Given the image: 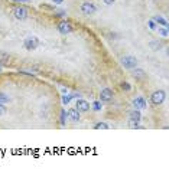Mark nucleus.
I'll use <instances>...</instances> for the list:
<instances>
[{
  "label": "nucleus",
  "instance_id": "2eb2a0df",
  "mask_svg": "<svg viewBox=\"0 0 169 187\" xmlns=\"http://www.w3.org/2000/svg\"><path fill=\"white\" fill-rule=\"evenodd\" d=\"M9 101H10V98L7 97L5 92H2V91H0V104H3V105H5V104H7Z\"/></svg>",
  "mask_w": 169,
  "mask_h": 187
},
{
  "label": "nucleus",
  "instance_id": "f03ea898",
  "mask_svg": "<svg viewBox=\"0 0 169 187\" xmlns=\"http://www.w3.org/2000/svg\"><path fill=\"white\" fill-rule=\"evenodd\" d=\"M57 30H58L61 35H68V33H72L74 32V27L70 22L67 20H59L58 25H57Z\"/></svg>",
  "mask_w": 169,
  "mask_h": 187
},
{
  "label": "nucleus",
  "instance_id": "f257e3e1",
  "mask_svg": "<svg viewBox=\"0 0 169 187\" xmlns=\"http://www.w3.org/2000/svg\"><path fill=\"white\" fill-rule=\"evenodd\" d=\"M165 98H166V92L162 89L153 91V94L150 95V102L153 105H161V104L165 102Z\"/></svg>",
  "mask_w": 169,
  "mask_h": 187
},
{
  "label": "nucleus",
  "instance_id": "39448f33",
  "mask_svg": "<svg viewBox=\"0 0 169 187\" xmlns=\"http://www.w3.org/2000/svg\"><path fill=\"white\" fill-rule=\"evenodd\" d=\"M122 64H123V66L126 69H135V68H137V59L135 56L127 55V56H124L122 59Z\"/></svg>",
  "mask_w": 169,
  "mask_h": 187
},
{
  "label": "nucleus",
  "instance_id": "bb28decb",
  "mask_svg": "<svg viewBox=\"0 0 169 187\" xmlns=\"http://www.w3.org/2000/svg\"><path fill=\"white\" fill-rule=\"evenodd\" d=\"M55 13H57V16H64V14H65V10H62V9H59L58 12H55Z\"/></svg>",
  "mask_w": 169,
  "mask_h": 187
},
{
  "label": "nucleus",
  "instance_id": "412c9836",
  "mask_svg": "<svg viewBox=\"0 0 169 187\" xmlns=\"http://www.w3.org/2000/svg\"><path fill=\"white\" fill-rule=\"evenodd\" d=\"M72 98H74V97H72V94H71V95H68V97H64V98H62V102H64L65 105H68V104L71 102Z\"/></svg>",
  "mask_w": 169,
  "mask_h": 187
},
{
  "label": "nucleus",
  "instance_id": "9b49d317",
  "mask_svg": "<svg viewBox=\"0 0 169 187\" xmlns=\"http://www.w3.org/2000/svg\"><path fill=\"white\" fill-rule=\"evenodd\" d=\"M133 75H135V78H136V79H139V81H143V79H146V72L143 71V69H140V68H135V71H133Z\"/></svg>",
  "mask_w": 169,
  "mask_h": 187
},
{
  "label": "nucleus",
  "instance_id": "cd10ccee",
  "mask_svg": "<svg viewBox=\"0 0 169 187\" xmlns=\"http://www.w3.org/2000/svg\"><path fill=\"white\" fill-rule=\"evenodd\" d=\"M103 2L106 3V5H109V6H110V5H113V3H114L116 0H103Z\"/></svg>",
  "mask_w": 169,
  "mask_h": 187
},
{
  "label": "nucleus",
  "instance_id": "aec40b11",
  "mask_svg": "<svg viewBox=\"0 0 169 187\" xmlns=\"http://www.w3.org/2000/svg\"><path fill=\"white\" fill-rule=\"evenodd\" d=\"M93 108H94V111H100V110H101V101H96V102L93 104Z\"/></svg>",
  "mask_w": 169,
  "mask_h": 187
},
{
  "label": "nucleus",
  "instance_id": "c85d7f7f",
  "mask_svg": "<svg viewBox=\"0 0 169 187\" xmlns=\"http://www.w3.org/2000/svg\"><path fill=\"white\" fill-rule=\"evenodd\" d=\"M51 2L54 3V5H61V3H62L64 0H51Z\"/></svg>",
  "mask_w": 169,
  "mask_h": 187
},
{
  "label": "nucleus",
  "instance_id": "20e7f679",
  "mask_svg": "<svg viewBox=\"0 0 169 187\" xmlns=\"http://www.w3.org/2000/svg\"><path fill=\"white\" fill-rule=\"evenodd\" d=\"M13 16L18 20H26L28 19V9L23 6H16L13 9Z\"/></svg>",
  "mask_w": 169,
  "mask_h": 187
},
{
  "label": "nucleus",
  "instance_id": "423d86ee",
  "mask_svg": "<svg viewBox=\"0 0 169 187\" xmlns=\"http://www.w3.org/2000/svg\"><path fill=\"white\" fill-rule=\"evenodd\" d=\"M80 9H81L83 14H85V16H91V14H94V13L97 12V7L94 6L93 3H90V2H84Z\"/></svg>",
  "mask_w": 169,
  "mask_h": 187
},
{
  "label": "nucleus",
  "instance_id": "f8f14e48",
  "mask_svg": "<svg viewBox=\"0 0 169 187\" xmlns=\"http://www.w3.org/2000/svg\"><path fill=\"white\" fill-rule=\"evenodd\" d=\"M153 20L156 22V25H161V26H163V27H168V20L165 19V17H162V16H155Z\"/></svg>",
  "mask_w": 169,
  "mask_h": 187
},
{
  "label": "nucleus",
  "instance_id": "4be33fe9",
  "mask_svg": "<svg viewBox=\"0 0 169 187\" xmlns=\"http://www.w3.org/2000/svg\"><path fill=\"white\" fill-rule=\"evenodd\" d=\"M122 88H123L124 91H130V89H132L130 84H129V82H126V81H124V82H122Z\"/></svg>",
  "mask_w": 169,
  "mask_h": 187
},
{
  "label": "nucleus",
  "instance_id": "7ed1b4c3",
  "mask_svg": "<svg viewBox=\"0 0 169 187\" xmlns=\"http://www.w3.org/2000/svg\"><path fill=\"white\" fill-rule=\"evenodd\" d=\"M41 43L39 42V39L36 36H29V38L25 39V42H23V48H25L26 51H33V49H36L38 45Z\"/></svg>",
  "mask_w": 169,
  "mask_h": 187
},
{
  "label": "nucleus",
  "instance_id": "a211bd4d",
  "mask_svg": "<svg viewBox=\"0 0 169 187\" xmlns=\"http://www.w3.org/2000/svg\"><path fill=\"white\" fill-rule=\"evenodd\" d=\"M94 128H96V129H100V128H103V129H109L110 127H109V125H107L106 123H98L97 125L94 127Z\"/></svg>",
  "mask_w": 169,
  "mask_h": 187
},
{
  "label": "nucleus",
  "instance_id": "dca6fc26",
  "mask_svg": "<svg viewBox=\"0 0 169 187\" xmlns=\"http://www.w3.org/2000/svg\"><path fill=\"white\" fill-rule=\"evenodd\" d=\"M129 127L130 128H139V121H136V120H133V118H130L129 120Z\"/></svg>",
  "mask_w": 169,
  "mask_h": 187
},
{
  "label": "nucleus",
  "instance_id": "9d476101",
  "mask_svg": "<svg viewBox=\"0 0 169 187\" xmlns=\"http://www.w3.org/2000/svg\"><path fill=\"white\" fill-rule=\"evenodd\" d=\"M67 117H68L71 121H74V123H78V121H80V112H78L75 108H70V110L67 111Z\"/></svg>",
  "mask_w": 169,
  "mask_h": 187
},
{
  "label": "nucleus",
  "instance_id": "1a4fd4ad",
  "mask_svg": "<svg viewBox=\"0 0 169 187\" xmlns=\"http://www.w3.org/2000/svg\"><path fill=\"white\" fill-rule=\"evenodd\" d=\"M133 107L136 108V110H145L146 107H148V104H146V99L143 97H136L133 99Z\"/></svg>",
  "mask_w": 169,
  "mask_h": 187
},
{
  "label": "nucleus",
  "instance_id": "f3484780",
  "mask_svg": "<svg viewBox=\"0 0 169 187\" xmlns=\"http://www.w3.org/2000/svg\"><path fill=\"white\" fill-rule=\"evenodd\" d=\"M148 26H149V29H150V30H156V27H158V25H156V22H155V20H153V19L148 22Z\"/></svg>",
  "mask_w": 169,
  "mask_h": 187
},
{
  "label": "nucleus",
  "instance_id": "6e6552de",
  "mask_svg": "<svg viewBox=\"0 0 169 187\" xmlns=\"http://www.w3.org/2000/svg\"><path fill=\"white\" fill-rule=\"evenodd\" d=\"M111 99H113V91L109 89V88H104L100 92V101L101 102H110Z\"/></svg>",
  "mask_w": 169,
  "mask_h": 187
},
{
  "label": "nucleus",
  "instance_id": "4468645a",
  "mask_svg": "<svg viewBox=\"0 0 169 187\" xmlns=\"http://www.w3.org/2000/svg\"><path fill=\"white\" fill-rule=\"evenodd\" d=\"M130 118H133V120H136V121H140V118H142V114H140V110H135L130 112Z\"/></svg>",
  "mask_w": 169,
  "mask_h": 187
},
{
  "label": "nucleus",
  "instance_id": "a878e982",
  "mask_svg": "<svg viewBox=\"0 0 169 187\" xmlns=\"http://www.w3.org/2000/svg\"><path fill=\"white\" fill-rule=\"evenodd\" d=\"M15 3H31V0H12Z\"/></svg>",
  "mask_w": 169,
  "mask_h": 187
},
{
  "label": "nucleus",
  "instance_id": "5701e85b",
  "mask_svg": "<svg viewBox=\"0 0 169 187\" xmlns=\"http://www.w3.org/2000/svg\"><path fill=\"white\" fill-rule=\"evenodd\" d=\"M6 112H7V108L3 105V104H0V117H3Z\"/></svg>",
  "mask_w": 169,
  "mask_h": 187
},
{
  "label": "nucleus",
  "instance_id": "0eeeda50",
  "mask_svg": "<svg viewBox=\"0 0 169 187\" xmlns=\"http://www.w3.org/2000/svg\"><path fill=\"white\" fill-rule=\"evenodd\" d=\"M75 110H77L80 114L87 112V111H90V102H87L84 99H77V101H75Z\"/></svg>",
  "mask_w": 169,
  "mask_h": 187
},
{
  "label": "nucleus",
  "instance_id": "b1692460",
  "mask_svg": "<svg viewBox=\"0 0 169 187\" xmlns=\"http://www.w3.org/2000/svg\"><path fill=\"white\" fill-rule=\"evenodd\" d=\"M65 118H67V112L62 111V112H61V124H62V125H65Z\"/></svg>",
  "mask_w": 169,
  "mask_h": 187
},
{
  "label": "nucleus",
  "instance_id": "ddd939ff",
  "mask_svg": "<svg viewBox=\"0 0 169 187\" xmlns=\"http://www.w3.org/2000/svg\"><path fill=\"white\" fill-rule=\"evenodd\" d=\"M149 48L152 49V51L158 52L161 48H162V43H161V42H158V40H152V42H150V45H149Z\"/></svg>",
  "mask_w": 169,
  "mask_h": 187
},
{
  "label": "nucleus",
  "instance_id": "393cba45",
  "mask_svg": "<svg viewBox=\"0 0 169 187\" xmlns=\"http://www.w3.org/2000/svg\"><path fill=\"white\" fill-rule=\"evenodd\" d=\"M42 9H46V10H57V9H55V7L54 6H48V5H42Z\"/></svg>",
  "mask_w": 169,
  "mask_h": 187
},
{
  "label": "nucleus",
  "instance_id": "6ab92c4d",
  "mask_svg": "<svg viewBox=\"0 0 169 187\" xmlns=\"http://www.w3.org/2000/svg\"><path fill=\"white\" fill-rule=\"evenodd\" d=\"M158 32H159V35H161L162 38H168V29H166V27H162V29H159Z\"/></svg>",
  "mask_w": 169,
  "mask_h": 187
}]
</instances>
